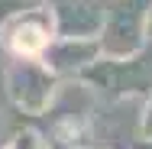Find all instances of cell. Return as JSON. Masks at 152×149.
Wrapping results in <instances>:
<instances>
[{"instance_id": "5b68a950", "label": "cell", "mask_w": 152, "mask_h": 149, "mask_svg": "<svg viewBox=\"0 0 152 149\" xmlns=\"http://www.w3.org/2000/svg\"><path fill=\"white\" fill-rule=\"evenodd\" d=\"M97 59H100V42L88 36H55L42 52V62L55 75H75V71L84 75Z\"/></svg>"}, {"instance_id": "6da1fadb", "label": "cell", "mask_w": 152, "mask_h": 149, "mask_svg": "<svg viewBox=\"0 0 152 149\" xmlns=\"http://www.w3.org/2000/svg\"><path fill=\"white\" fill-rule=\"evenodd\" d=\"M152 0H110L100 26V55L104 59H129L146 46L149 36Z\"/></svg>"}, {"instance_id": "277c9868", "label": "cell", "mask_w": 152, "mask_h": 149, "mask_svg": "<svg viewBox=\"0 0 152 149\" xmlns=\"http://www.w3.org/2000/svg\"><path fill=\"white\" fill-rule=\"evenodd\" d=\"M55 20V36H88L97 39L104 26V0H45Z\"/></svg>"}, {"instance_id": "ba28073f", "label": "cell", "mask_w": 152, "mask_h": 149, "mask_svg": "<svg viewBox=\"0 0 152 149\" xmlns=\"http://www.w3.org/2000/svg\"><path fill=\"white\" fill-rule=\"evenodd\" d=\"M149 36H152V13H149Z\"/></svg>"}, {"instance_id": "8992f818", "label": "cell", "mask_w": 152, "mask_h": 149, "mask_svg": "<svg viewBox=\"0 0 152 149\" xmlns=\"http://www.w3.org/2000/svg\"><path fill=\"white\" fill-rule=\"evenodd\" d=\"M32 3H39V0H0V26L10 20V16H16L20 10H26Z\"/></svg>"}, {"instance_id": "3957f363", "label": "cell", "mask_w": 152, "mask_h": 149, "mask_svg": "<svg viewBox=\"0 0 152 149\" xmlns=\"http://www.w3.org/2000/svg\"><path fill=\"white\" fill-rule=\"evenodd\" d=\"M7 91L26 114H42L55 97V71L42 59H13L7 68Z\"/></svg>"}, {"instance_id": "7a4b0ae2", "label": "cell", "mask_w": 152, "mask_h": 149, "mask_svg": "<svg viewBox=\"0 0 152 149\" xmlns=\"http://www.w3.org/2000/svg\"><path fill=\"white\" fill-rule=\"evenodd\" d=\"M52 39H55V20L49 3L42 0L20 10L0 26V42L13 52V59H42Z\"/></svg>"}, {"instance_id": "52a82bcc", "label": "cell", "mask_w": 152, "mask_h": 149, "mask_svg": "<svg viewBox=\"0 0 152 149\" xmlns=\"http://www.w3.org/2000/svg\"><path fill=\"white\" fill-rule=\"evenodd\" d=\"M142 139L152 143V97H149V104H146V110H142Z\"/></svg>"}]
</instances>
